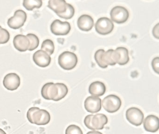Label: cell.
<instances>
[{
    "label": "cell",
    "instance_id": "obj_19",
    "mask_svg": "<svg viewBox=\"0 0 159 134\" xmlns=\"http://www.w3.org/2000/svg\"><path fill=\"white\" fill-rule=\"evenodd\" d=\"M78 26L81 30L89 31L93 29L94 25V20L90 16L83 15L78 20Z\"/></svg>",
    "mask_w": 159,
    "mask_h": 134
},
{
    "label": "cell",
    "instance_id": "obj_7",
    "mask_svg": "<svg viewBox=\"0 0 159 134\" xmlns=\"http://www.w3.org/2000/svg\"><path fill=\"white\" fill-rule=\"evenodd\" d=\"M121 104L120 98L114 95L107 96L102 101V105L104 109L110 113H113L119 110Z\"/></svg>",
    "mask_w": 159,
    "mask_h": 134
},
{
    "label": "cell",
    "instance_id": "obj_18",
    "mask_svg": "<svg viewBox=\"0 0 159 134\" xmlns=\"http://www.w3.org/2000/svg\"><path fill=\"white\" fill-rule=\"evenodd\" d=\"M144 128L148 132H156L159 130V118L154 115H149L147 116L143 123Z\"/></svg>",
    "mask_w": 159,
    "mask_h": 134
},
{
    "label": "cell",
    "instance_id": "obj_25",
    "mask_svg": "<svg viewBox=\"0 0 159 134\" xmlns=\"http://www.w3.org/2000/svg\"><path fill=\"white\" fill-rule=\"evenodd\" d=\"M66 134H83L81 129L76 125H70L66 129Z\"/></svg>",
    "mask_w": 159,
    "mask_h": 134
},
{
    "label": "cell",
    "instance_id": "obj_17",
    "mask_svg": "<svg viewBox=\"0 0 159 134\" xmlns=\"http://www.w3.org/2000/svg\"><path fill=\"white\" fill-rule=\"evenodd\" d=\"M13 45L16 49L20 52H25L29 49L30 42L26 35L18 34L14 38Z\"/></svg>",
    "mask_w": 159,
    "mask_h": 134
},
{
    "label": "cell",
    "instance_id": "obj_23",
    "mask_svg": "<svg viewBox=\"0 0 159 134\" xmlns=\"http://www.w3.org/2000/svg\"><path fill=\"white\" fill-rule=\"evenodd\" d=\"M30 42V47L28 50L33 51L39 47V40L38 36L33 34H28L26 35Z\"/></svg>",
    "mask_w": 159,
    "mask_h": 134
},
{
    "label": "cell",
    "instance_id": "obj_21",
    "mask_svg": "<svg viewBox=\"0 0 159 134\" xmlns=\"http://www.w3.org/2000/svg\"><path fill=\"white\" fill-rule=\"evenodd\" d=\"M41 50L49 55H52L53 54L55 50V46L53 42L50 39H46L43 42L41 46Z\"/></svg>",
    "mask_w": 159,
    "mask_h": 134
},
{
    "label": "cell",
    "instance_id": "obj_6",
    "mask_svg": "<svg viewBox=\"0 0 159 134\" xmlns=\"http://www.w3.org/2000/svg\"><path fill=\"white\" fill-rule=\"evenodd\" d=\"M58 62L62 69L70 70L74 69L78 64V57L73 52L65 51L58 57Z\"/></svg>",
    "mask_w": 159,
    "mask_h": 134
},
{
    "label": "cell",
    "instance_id": "obj_4",
    "mask_svg": "<svg viewBox=\"0 0 159 134\" xmlns=\"http://www.w3.org/2000/svg\"><path fill=\"white\" fill-rule=\"evenodd\" d=\"M108 123V118L105 114H97L93 115L89 114L84 119L85 126L91 130H101Z\"/></svg>",
    "mask_w": 159,
    "mask_h": 134
},
{
    "label": "cell",
    "instance_id": "obj_22",
    "mask_svg": "<svg viewBox=\"0 0 159 134\" xmlns=\"http://www.w3.org/2000/svg\"><path fill=\"white\" fill-rule=\"evenodd\" d=\"M43 5L42 1L41 0L29 1L25 0L23 2V6L27 10L31 11L35 8H39Z\"/></svg>",
    "mask_w": 159,
    "mask_h": 134
},
{
    "label": "cell",
    "instance_id": "obj_27",
    "mask_svg": "<svg viewBox=\"0 0 159 134\" xmlns=\"http://www.w3.org/2000/svg\"><path fill=\"white\" fill-rule=\"evenodd\" d=\"M86 134H103L101 132H99V131H90V132H88Z\"/></svg>",
    "mask_w": 159,
    "mask_h": 134
},
{
    "label": "cell",
    "instance_id": "obj_9",
    "mask_svg": "<svg viewBox=\"0 0 159 134\" xmlns=\"http://www.w3.org/2000/svg\"><path fill=\"white\" fill-rule=\"evenodd\" d=\"M114 27L112 21L106 17L98 19L95 25L97 32L101 35L109 34L113 30Z\"/></svg>",
    "mask_w": 159,
    "mask_h": 134
},
{
    "label": "cell",
    "instance_id": "obj_5",
    "mask_svg": "<svg viewBox=\"0 0 159 134\" xmlns=\"http://www.w3.org/2000/svg\"><path fill=\"white\" fill-rule=\"evenodd\" d=\"M113 51L114 50L112 49H109L107 51L100 49L96 52L95 60L100 68L106 69L108 65L113 66L116 64L113 58Z\"/></svg>",
    "mask_w": 159,
    "mask_h": 134
},
{
    "label": "cell",
    "instance_id": "obj_13",
    "mask_svg": "<svg viewBox=\"0 0 159 134\" xmlns=\"http://www.w3.org/2000/svg\"><path fill=\"white\" fill-rule=\"evenodd\" d=\"M21 79L19 75L14 73H9L5 75L3 80L4 87L10 91L16 90L20 86Z\"/></svg>",
    "mask_w": 159,
    "mask_h": 134
},
{
    "label": "cell",
    "instance_id": "obj_28",
    "mask_svg": "<svg viewBox=\"0 0 159 134\" xmlns=\"http://www.w3.org/2000/svg\"><path fill=\"white\" fill-rule=\"evenodd\" d=\"M0 134H6V132L3 130V129H2V128H0Z\"/></svg>",
    "mask_w": 159,
    "mask_h": 134
},
{
    "label": "cell",
    "instance_id": "obj_1",
    "mask_svg": "<svg viewBox=\"0 0 159 134\" xmlns=\"http://www.w3.org/2000/svg\"><path fill=\"white\" fill-rule=\"evenodd\" d=\"M68 88L62 83H48L43 86L41 95L43 97L47 100L57 101L66 96Z\"/></svg>",
    "mask_w": 159,
    "mask_h": 134
},
{
    "label": "cell",
    "instance_id": "obj_11",
    "mask_svg": "<svg viewBox=\"0 0 159 134\" xmlns=\"http://www.w3.org/2000/svg\"><path fill=\"white\" fill-rule=\"evenodd\" d=\"M126 118L127 121L134 125H141L144 120V114L138 108L132 107L126 111Z\"/></svg>",
    "mask_w": 159,
    "mask_h": 134
},
{
    "label": "cell",
    "instance_id": "obj_26",
    "mask_svg": "<svg viewBox=\"0 0 159 134\" xmlns=\"http://www.w3.org/2000/svg\"><path fill=\"white\" fill-rule=\"evenodd\" d=\"M159 58L158 57L154 58L152 60V69L153 70L157 73V74H159Z\"/></svg>",
    "mask_w": 159,
    "mask_h": 134
},
{
    "label": "cell",
    "instance_id": "obj_14",
    "mask_svg": "<svg viewBox=\"0 0 159 134\" xmlns=\"http://www.w3.org/2000/svg\"><path fill=\"white\" fill-rule=\"evenodd\" d=\"M84 108L87 112L91 113L98 112L101 109V100L96 96H90L85 99Z\"/></svg>",
    "mask_w": 159,
    "mask_h": 134
},
{
    "label": "cell",
    "instance_id": "obj_3",
    "mask_svg": "<svg viewBox=\"0 0 159 134\" xmlns=\"http://www.w3.org/2000/svg\"><path fill=\"white\" fill-rule=\"evenodd\" d=\"M27 118L30 123L38 125H45L51 121L49 112L38 107L29 109L27 113Z\"/></svg>",
    "mask_w": 159,
    "mask_h": 134
},
{
    "label": "cell",
    "instance_id": "obj_24",
    "mask_svg": "<svg viewBox=\"0 0 159 134\" xmlns=\"http://www.w3.org/2000/svg\"><path fill=\"white\" fill-rule=\"evenodd\" d=\"M10 39V34L8 31L0 26V44L6 43Z\"/></svg>",
    "mask_w": 159,
    "mask_h": 134
},
{
    "label": "cell",
    "instance_id": "obj_12",
    "mask_svg": "<svg viewBox=\"0 0 159 134\" xmlns=\"http://www.w3.org/2000/svg\"><path fill=\"white\" fill-rule=\"evenodd\" d=\"M71 29V26L67 21H62L55 20L51 25L52 33L56 35H66L68 34Z\"/></svg>",
    "mask_w": 159,
    "mask_h": 134
},
{
    "label": "cell",
    "instance_id": "obj_16",
    "mask_svg": "<svg viewBox=\"0 0 159 134\" xmlns=\"http://www.w3.org/2000/svg\"><path fill=\"white\" fill-rule=\"evenodd\" d=\"M113 56L115 62L120 65H125L130 60L128 49L123 47H117L114 50Z\"/></svg>",
    "mask_w": 159,
    "mask_h": 134
},
{
    "label": "cell",
    "instance_id": "obj_2",
    "mask_svg": "<svg viewBox=\"0 0 159 134\" xmlns=\"http://www.w3.org/2000/svg\"><path fill=\"white\" fill-rule=\"evenodd\" d=\"M48 7L58 16L64 19H70L75 14L74 7L64 0L49 1Z\"/></svg>",
    "mask_w": 159,
    "mask_h": 134
},
{
    "label": "cell",
    "instance_id": "obj_10",
    "mask_svg": "<svg viewBox=\"0 0 159 134\" xmlns=\"http://www.w3.org/2000/svg\"><path fill=\"white\" fill-rule=\"evenodd\" d=\"M27 17L26 13L24 10L21 9L16 10L13 16L8 19V26L14 29H20L24 26L26 21Z\"/></svg>",
    "mask_w": 159,
    "mask_h": 134
},
{
    "label": "cell",
    "instance_id": "obj_15",
    "mask_svg": "<svg viewBox=\"0 0 159 134\" xmlns=\"http://www.w3.org/2000/svg\"><path fill=\"white\" fill-rule=\"evenodd\" d=\"M33 59L36 65L41 68H45L50 65L52 59L50 55L41 49L34 53Z\"/></svg>",
    "mask_w": 159,
    "mask_h": 134
},
{
    "label": "cell",
    "instance_id": "obj_20",
    "mask_svg": "<svg viewBox=\"0 0 159 134\" xmlns=\"http://www.w3.org/2000/svg\"><path fill=\"white\" fill-rule=\"evenodd\" d=\"M106 91V86L102 82L99 81L93 82L89 86V93L94 96H103Z\"/></svg>",
    "mask_w": 159,
    "mask_h": 134
},
{
    "label": "cell",
    "instance_id": "obj_8",
    "mask_svg": "<svg viewBox=\"0 0 159 134\" xmlns=\"http://www.w3.org/2000/svg\"><path fill=\"white\" fill-rule=\"evenodd\" d=\"M111 20L118 24H122L127 21L129 18V13L127 9L122 6L115 7L110 12Z\"/></svg>",
    "mask_w": 159,
    "mask_h": 134
}]
</instances>
